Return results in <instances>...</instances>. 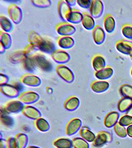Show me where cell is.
<instances>
[{
	"mask_svg": "<svg viewBox=\"0 0 132 148\" xmlns=\"http://www.w3.org/2000/svg\"><path fill=\"white\" fill-rule=\"evenodd\" d=\"M23 107V103L21 101L13 100L6 103L3 109L9 114H17L21 112Z\"/></svg>",
	"mask_w": 132,
	"mask_h": 148,
	"instance_id": "cell-4",
	"label": "cell"
},
{
	"mask_svg": "<svg viewBox=\"0 0 132 148\" xmlns=\"http://www.w3.org/2000/svg\"><path fill=\"white\" fill-rule=\"evenodd\" d=\"M131 75H132V69H131Z\"/></svg>",
	"mask_w": 132,
	"mask_h": 148,
	"instance_id": "cell-32",
	"label": "cell"
},
{
	"mask_svg": "<svg viewBox=\"0 0 132 148\" xmlns=\"http://www.w3.org/2000/svg\"><path fill=\"white\" fill-rule=\"evenodd\" d=\"M113 128L115 134L119 137L125 138L126 137H127V128H126L125 126L121 125L118 122L115 124Z\"/></svg>",
	"mask_w": 132,
	"mask_h": 148,
	"instance_id": "cell-23",
	"label": "cell"
},
{
	"mask_svg": "<svg viewBox=\"0 0 132 148\" xmlns=\"http://www.w3.org/2000/svg\"><path fill=\"white\" fill-rule=\"evenodd\" d=\"M73 148H90L88 142L81 137H75L72 139Z\"/></svg>",
	"mask_w": 132,
	"mask_h": 148,
	"instance_id": "cell-21",
	"label": "cell"
},
{
	"mask_svg": "<svg viewBox=\"0 0 132 148\" xmlns=\"http://www.w3.org/2000/svg\"><path fill=\"white\" fill-rule=\"evenodd\" d=\"M130 57L131 58V59H132V51H131V52L130 54Z\"/></svg>",
	"mask_w": 132,
	"mask_h": 148,
	"instance_id": "cell-31",
	"label": "cell"
},
{
	"mask_svg": "<svg viewBox=\"0 0 132 148\" xmlns=\"http://www.w3.org/2000/svg\"><path fill=\"white\" fill-rule=\"evenodd\" d=\"M53 145L56 148H73L72 140L68 138H58L53 142Z\"/></svg>",
	"mask_w": 132,
	"mask_h": 148,
	"instance_id": "cell-13",
	"label": "cell"
},
{
	"mask_svg": "<svg viewBox=\"0 0 132 148\" xmlns=\"http://www.w3.org/2000/svg\"><path fill=\"white\" fill-rule=\"evenodd\" d=\"M21 113L24 116L31 120H37L42 116L41 113L37 108L29 105L24 106Z\"/></svg>",
	"mask_w": 132,
	"mask_h": 148,
	"instance_id": "cell-3",
	"label": "cell"
},
{
	"mask_svg": "<svg viewBox=\"0 0 132 148\" xmlns=\"http://www.w3.org/2000/svg\"><path fill=\"white\" fill-rule=\"evenodd\" d=\"M91 13L95 18H98L102 15L103 11V3L100 1H95L92 3Z\"/></svg>",
	"mask_w": 132,
	"mask_h": 148,
	"instance_id": "cell-14",
	"label": "cell"
},
{
	"mask_svg": "<svg viewBox=\"0 0 132 148\" xmlns=\"http://www.w3.org/2000/svg\"><path fill=\"white\" fill-rule=\"evenodd\" d=\"M80 101L76 96H71L65 101L63 106L65 109L69 111H74L79 106Z\"/></svg>",
	"mask_w": 132,
	"mask_h": 148,
	"instance_id": "cell-11",
	"label": "cell"
},
{
	"mask_svg": "<svg viewBox=\"0 0 132 148\" xmlns=\"http://www.w3.org/2000/svg\"><path fill=\"white\" fill-rule=\"evenodd\" d=\"M93 35L95 42L98 45L102 44L105 40V32L100 26H97L95 28Z\"/></svg>",
	"mask_w": 132,
	"mask_h": 148,
	"instance_id": "cell-18",
	"label": "cell"
},
{
	"mask_svg": "<svg viewBox=\"0 0 132 148\" xmlns=\"http://www.w3.org/2000/svg\"><path fill=\"white\" fill-rule=\"evenodd\" d=\"M113 72V70L112 68L106 67L98 71L95 75L97 78L100 80H105L111 77Z\"/></svg>",
	"mask_w": 132,
	"mask_h": 148,
	"instance_id": "cell-17",
	"label": "cell"
},
{
	"mask_svg": "<svg viewBox=\"0 0 132 148\" xmlns=\"http://www.w3.org/2000/svg\"><path fill=\"white\" fill-rule=\"evenodd\" d=\"M0 148H7V140L0 138Z\"/></svg>",
	"mask_w": 132,
	"mask_h": 148,
	"instance_id": "cell-27",
	"label": "cell"
},
{
	"mask_svg": "<svg viewBox=\"0 0 132 148\" xmlns=\"http://www.w3.org/2000/svg\"><path fill=\"white\" fill-rule=\"evenodd\" d=\"M91 89L95 92L100 93L107 91L109 88V84L105 81H97L91 85Z\"/></svg>",
	"mask_w": 132,
	"mask_h": 148,
	"instance_id": "cell-15",
	"label": "cell"
},
{
	"mask_svg": "<svg viewBox=\"0 0 132 148\" xmlns=\"http://www.w3.org/2000/svg\"><path fill=\"white\" fill-rule=\"evenodd\" d=\"M6 140H7V148H16L14 137H9Z\"/></svg>",
	"mask_w": 132,
	"mask_h": 148,
	"instance_id": "cell-26",
	"label": "cell"
},
{
	"mask_svg": "<svg viewBox=\"0 0 132 148\" xmlns=\"http://www.w3.org/2000/svg\"><path fill=\"white\" fill-rule=\"evenodd\" d=\"M116 48L119 52L122 54L130 56L132 51V42L122 40L116 43Z\"/></svg>",
	"mask_w": 132,
	"mask_h": 148,
	"instance_id": "cell-6",
	"label": "cell"
},
{
	"mask_svg": "<svg viewBox=\"0 0 132 148\" xmlns=\"http://www.w3.org/2000/svg\"><path fill=\"white\" fill-rule=\"evenodd\" d=\"M119 92L123 97L132 99V86L129 84H122L119 88Z\"/></svg>",
	"mask_w": 132,
	"mask_h": 148,
	"instance_id": "cell-22",
	"label": "cell"
},
{
	"mask_svg": "<svg viewBox=\"0 0 132 148\" xmlns=\"http://www.w3.org/2000/svg\"><path fill=\"white\" fill-rule=\"evenodd\" d=\"M79 134L83 139L90 143H93L96 136L90 128L86 126H82L79 131Z\"/></svg>",
	"mask_w": 132,
	"mask_h": 148,
	"instance_id": "cell-8",
	"label": "cell"
},
{
	"mask_svg": "<svg viewBox=\"0 0 132 148\" xmlns=\"http://www.w3.org/2000/svg\"><path fill=\"white\" fill-rule=\"evenodd\" d=\"M15 148H26L28 142V137L27 135L23 133H18L15 135Z\"/></svg>",
	"mask_w": 132,
	"mask_h": 148,
	"instance_id": "cell-10",
	"label": "cell"
},
{
	"mask_svg": "<svg viewBox=\"0 0 132 148\" xmlns=\"http://www.w3.org/2000/svg\"><path fill=\"white\" fill-rule=\"evenodd\" d=\"M34 125L35 128L41 132H47L50 130L51 127L49 122L42 117L35 120Z\"/></svg>",
	"mask_w": 132,
	"mask_h": 148,
	"instance_id": "cell-12",
	"label": "cell"
},
{
	"mask_svg": "<svg viewBox=\"0 0 132 148\" xmlns=\"http://www.w3.org/2000/svg\"><path fill=\"white\" fill-rule=\"evenodd\" d=\"M26 148H41L39 147L35 146H29L27 147Z\"/></svg>",
	"mask_w": 132,
	"mask_h": 148,
	"instance_id": "cell-30",
	"label": "cell"
},
{
	"mask_svg": "<svg viewBox=\"0 0 132 148\" xmlns=\"http://www.w3.org/2000/svg\"><path fill=\"white\" fill-rule=\"evenodd\" d=\"M120 118L119 114L116 111H111L107 114L103 119V125L107 128L113 127L118 123Z\"/></svg>",
	"mask_w": 132,
	"mask_h": 148,
	"instance_id": "cell-5",
	"label": "cell"
},
{
	"mask_svg": "<svg viewBox=\"0 0 132 148\" xmlns=\"http://www.w3.org/2000/svg\"><path fill=\"white\" fill-rule=\"evenodd\" d=\"M39 98V95L33 92H26L19 95V99L21 102L26 104H30L37 102Z\"/></svg>",
	"mask_w": 132,
	"mask_h": 148,
	"instance_id": "cell-7",
	"label": "cell"
},
{
	"mask_svg": "<svg viewBox=\"0 0 132 148\" xmlns=\"http://www.w3.org/2000/svg\"><path fill=\"white\" fill-rule=\"evenodd\" d=\"M127 133L129 137L132 138V125L127 127Z\"/></svg>",
	"mask_w": 132,
	"mask_h": 148,
	"instance_id": "cell-28",
	"label": "cell"
},
{
	"mask_svg": "<svg viewBox=\"0 0 132 148\" xmlns=\"http://www.w3.org/2000/svg\"><path fill=\"white\" fill-rule=\"evenodd\" d=\"M116 23L113 17L110 15L105 16L104 19V26L107 33H111L115 30Z\"/></svg>",
	"mask_w": 132,
	"mask_h": 148,
	"instance_id": "cell-19",
	"label": "cell"
},
{
	"mask_svg": "<svg viewBox=\"0 0 132 148\" xmlns=\"http://www.w3.org/2000/svg\"><path fill=\"white\" fill-rule=\"evenodd\" d=\"M118 122L123 126L128 127L132 125V117L125 114L119 118Z\"/></svg>",
	"mask_w": 132,
	"mask_h": 148,
	"instance_id": "cell-25",
	"label": "cell"
},
{
	"mask_svg": "<svg viewBox=\"0 0 132 148\" xmlns=\"http://www.w3.org/2000/svg\"><path fill=\"white\" fill-rule=\"evenodd\" d=\"M112 140V136L109 131L102 130L98 132L95 139L92 143V145L96 148H100L104 146Z\"/></svg>",
	"mask_w": 132,
	"mask_h": 148,
	"instance_id": "cell-1",
	"label": "cell"
},
{
	"mask_svg": "<svg viewBox=\"0 0 132 148\" xmlns=\"http://www.w3.org/2000/svg\"><path fill=\"white\" fill-rule=\"evenodd\" d=\"M82 121L79 118L71 119L66 123L65 127V133L67 136H72L78 132L81 127Z\"/></svg>",
	"mask_w": 132,
	"mask_h": 148,
	"instance_id": "cell-2",
	"label": "cell"
},
{
	"mask_svg": "<svg viewBox=\"0 0 132 148\" xmlns=\"http://www.w3.org/2000/svg\"><path fill=\"white\" fill-rule=\"evenodd\" d=\"M122 35L126 38L132 40V26L128 24L123 26L121 29Z\"/></svg>",
	"mask_w": 132,
	"mask_h": 148,
	"instance_id": "cell-24",
	"label": "cell"
},
{
	"mask_svg": "<svg viewBox=\"0 0 132 148\" xmlns=\"http://www.w3.org/2000/svg\"><path fill=\"white\" fill-rule=\"evenodd\" d=\"M105 65V59L102 56H98L94 57L93 60V66L96 71L98 72L104 69Z\"/></svg>",
	"mask_w": 132,
	"mask_h": 148,
	"instance_id": "cell-20",
	"label": "cell"
},
{
	"mask_svg": "<svg viewBox=\"0 0 132 148\" xmlns=\"http://www.w3.org/2000/svg\"><path fill=\"white\" fill-rule=\"evenodd\" d=\"M10 114L3 109H1L0 121L2 125L7 128H10L14 126V120L11 116L9 115Z\"/></svg>",
	"mask_w": 132,
	"mask_h": 148,
	"instance_id": "cell-9",
	"label": "cell"
},
{
	"mask_svg": "<svg viewBox=\"0 0 132 148\" xmlns=\"http://www.w3.org/2000/svg\"><path fill=\"white\" fill-rule=\"evenodd\" d=\"M125 113L126 114L132 117V105L130 106V107L129 108V109Z\"/></svg>",
	"mask_w": 132,
	"mask_h": 148,
	"instance_id": "cell-29",
	"label": "cell"
},
{
	"mask_svg": "<svg viewBox=\"0 0 132 148\" xmlns=\"http://www.w3.org/2000/svg\"><path fill=\"white\" fill-rule=\"evenodd\" d=\"M132 105V99L129 98L123 97L120 99L117 104V109L121 113H125L129 109Z\"/></svg>",
	"mask_w": 132,
	"mask_h": 148,
	"instance_id": "cell-16",
	"label": "cell"
}]
</instances>
